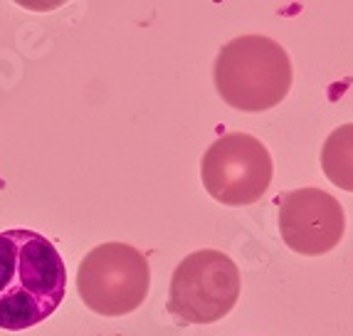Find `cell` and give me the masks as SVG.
<instances>
[{"mask_svg": "<svg viewBox=\"0 0 353 336\" xmlns=\"http://www.w3.org/2000/svg\"><path fill=\"white\" fill-rule=\"evenodd\" d=\"M321 168L341 190L353 193V124H343L326 136L321 148Z\"/></svg>", "mask_w": 353, "mask_h": 336, "instance_id": "7", "label": "cell"}, {"mask_svg": "<svg viewBox=\"0 0 353 336\" xmlns=\"http://www.w3.org/2000/svg\"><path fill=\"white\" fill-rule=\"evenodd\" d=\"M274 161L257 136L232 131L212 141L201 161V178L210 198L223 206H252L270 190Z\"/></svg>", "mask_w": 353, "mask_h": 336, "instance_id": "5", "label": "cell"}, {"mask_svg": "<svg viewBox=\"0 0 353 336\" xmlns=\"http://www.w3.org/2000/svg\"><path fill=\"white\" fill-rule=\"evenodd\" d=\"M294 70L287 50L265 35H242L215 59V87L237 112H267L289 95Z\"/></svg>", "mask_w": 353, "mask_h": 336, "instance_id": "2", "label": "cell"}, {"mask_svg": "<svg viewBox=\"0 0 353 336\" xmlns=\"http://www.w3.org/2000/svg\"><path fill=\"white\" fill-rule=\"evenodd\" d=\"M279 233L289 250L299 255H326L346 233V213L321 188L292 190L279 203Z\"/></svg>", "mask_w": 353, "mask_h": 336, "instance_id": "6", "label": "cell"}, {"mask_svg": "<svg viewBox=\"0 0 353 336\" xmlns=\"http://www.w3.org/2000/svg\"><path fill=\"white\" fill-rule=\"evenodd\" d=\"M148 259L126 242L97 245L77 270V292L84 304L101 317H124L136 312L148 297Z\"/></svg>", "mask_w": 353, "mask_h": 336, "instance_id": "3", "label": "cell"}, {"mask_svg": "<svg viewBox=\"0 0 353 336\" xmlns=\"http://www.w3.org/2000/svg\"><path fill=\"white\" fill-rule=\"evenodd\" d=\"M67 292L65 259L42 233H0V329L25 331L59 309Z\"/></svg>", "mask_w": 353, "mask_h": 336, "instance_id": "1", "label": "cell"}, {"mask_svg": "<svg viewBox=\"0 0 353 336\" xmlns=\"http://www.w3.org/2000/svg\"><path fill=\"white\" fill-rule=\"evenodd\" d=\"M240 270L220 250H198L176 267L168 289V312L181 324H215L240 299Z\"/></svg>", "mask_w": 353, "mask_h": 336, "instance_id": "4", "label": "cell"}]
</instances>
